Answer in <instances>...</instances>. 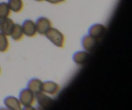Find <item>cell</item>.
<instances>
[{"mask_svg":"<svg viewBox=\"0 0 132 110\" xmlns=\"http://www.w3.org/2000/svg\"><path fill=\"white\" fill-rule=\"evenodd\" d=\"M45 36L55 46L59 48H63L65 46V36L57 28L52 27L45 33Z\"/></svg>","mask_w":132,"mask_h":110,"instance_id":"1","label":"cell"},{"mask_svg":"<svg viewBox=\"0 0 132 110\" xmlns=\"http://www.w3.org/2000/svg\"><path fill=\"white\" fill-rule=\"evenodd\" d=\"M18 99L25 109H29L30 107H32L36 102L35 94L28 88L22 89L19 92Z\"/></svg>","mask_w":132,"mask_h":110,"instance_id":"2","label":"cell"},{"mask_svg":"<svg viewBox=\"0 0 132 110\" xmlns=\"http://www.w3.org/2000/svg\"><path fill=\"white\" fill-rule=\"evenodd\" d=\"M36 102L41 109H48L54 104V100L44 92L41 91L35 94Z\"/></svg>","mask_w":132,"mask_h":110,"instance_id":"3","label":"cell"},{"mask_svg":"<svg viewBox=\"0 0 132 110\" xmlns=\"http://www.w3.org/2000/svg\"><path fill=\"white\" fill-rule=\"evenodd\" d=\"M36 26L37 33L41 35H45L52 27V23L48 18L46 17H40L36 20Z\"/></svg>","mask_w":132,"mask_h":110,"instance_id":"4","label":"cell"},{"mask_svg":"<svg viewBox=\"0 0 132 110\" xmlns=\"http://www.w3.org/2000/svg\"><path fill=\"white\" fill-rule=\"evenodd\" d=\"M24 35L30 38H33L37 35V32L36 29V22L32 19H26L21 25Z\"/></svg>","mask_w":132,"mask_h":110,"instance_id":"5","label":"cell"},{"mask_svg":"<svg viewBox=\"0 0 132 110\" xmlns=\"http://www.w3.org/2000/svg\"><path fill=\"white\" fill-rule=\"evenodd\" d=\"M106 27L101 23H95L88 29V34L96 40H99L105 33Z\"/></svg>","mask_w":132,"mask_h":110,"instance_id":"6","label":"cell"},{"mask_svg":"<svg viewBox=\"0 0 132 110\" xmlns=\"http://www.w3.org/2000/svg\"><path fill=\"white\" fill-rule=\"evenodd\" d=\"M60 91V86L53 81H46L43 82L42 91L50 95H55Z\"/></svg>","mask_w":132,"mask_h":110,"instance_id":"7","label":"cell"},{"mask_svg":"<svg viewBox=\"0 0 132 110\" xmlns=\"http://www.w3.org/2000/svg\"><path fill=\"white\" fill-rule=\"evenodd\" d=\"M15 23L10 18H6L0 19V32L6 36H10Z\"/></svg>","mask_w":132,"mask_h":110,"instance_id":"8","label":"cell"},{"mask_svg":"<svg viewBox=\"0 0 132 110\" xmlns=\"http://www.w3.org/2000/svg\"><path fill=\"white\" fill-rule=\"evenodd\" d=\"M97 40L93 38L89 34L85 35L81 39V45L84 50L90 53L95 49L97 45Z\"/></svg>","mask_w":132,"mask_h":110,"instance_id":"9","label":"cell"},{"mask_svg":"<svg viewBox=\"0 0 132 110\" xmlns=\"http://www.w3.org/2000/svg\"><path fill=\"white\" fill-rule=\"evenodd\" d=\"M90 54L86 50H79L73 54L72 59L73 62L77 65H83L88 60Z\"/></svg>","mask_w":132,"mask_h":110,"instance_id":"10","label":"cell"},{"mask_svg":"<svg viewBox=\"0 0 132 110\" xmlns=\"http://www.w3.org/2000/svg\"><path fill=\"white\" fill-rule=\"evenodd\" d=\"M4 104L8 109L11 110H19L21 109L22 105L18 98L13 96L6 97L3 100Z\"/></svg>","mask_w":132,"mask_h":110,"instance_id":"11","label":"cell"},{"mask_svg":"<svg viewBox=\"0 0 132 110\" xmlns=\"http://www.w3.org/2000/svg\"><path fill=\"white\" fill-rule=\"evenodd\" d=\"M42 87L43 82L37 78L30 79L27 84V88L34 94L42 91Z\"/></svg>","mask_w":132,"mask_h":110,"instance_id":"12","label":"cell"},{"mask_svg":"<svg viewBox=\"0 0 132 110\" xmlns=\"http://www.w3.org/2000/svg\"><path fill=\"white\" fill-rule=\"evenodd\" d=\"M24 36V35L23 33V29H22L21 25L15 23L11 34H10V36L12 37V38L15 41H19L23 38Z\"/></svg>","mask_w":132,"mask_h":110,"instance_id":"13","label":"cell"},{"mask_svg":"<svg viewBox=\"0 0 132 110\" xmlns=\"http://www.w3.org/2000/svg\"><path fill=\"white\" fill-rule=\"evenodd\" d=\"M7 3L10 10L15 13L21 12L24 7V3L22 0H8Z\"/></svg>","mask_w":132,"mask_h":110,"instance_id":"14","label":"cell"},{"mask_svg":"<svg viewBox=\"0 0 132 110\" xmlns=\"http://www.w3.org/2000/svg\"><path fill=\"white\" fill-rule=\"evenodd\" d=\"M11 12L7 3H0V19L9 18L10 16Z\"/></svg>","mask_w":132,"mask_h":110,"instance_id":"15","label":"cell"},{"mask_svg":"<svg viewBox=\"0 0 132 110\" xmlns=\"http://www.w3.org/2000/svg\"><path fill=\"white\" fill-rule=\"evenodd\" d=\"M8 36L0 32V52L5 53L9 49V41Z\"/></svg>","mask_w":132,"mask_h":110,"instance_id":"16","label":"cell"},{"mask_svg":"<svg viewBox=\"0 0 132 110\" xmlns=\"http://www.w3.org/2000/svg\"><path fill=\"white\" fill-rule=\"evenodd\" d=\"M47 2L50 3L51 4H54V5H57V4H61L65 2L66 0H45Z\"/></svg>","mask_w":132,"mask_h":110,"instance_id":"17","label":"cell"},{"mask_svg":"<svg viewBox=\"0 0 132 110\" xmlns=\"http://www.w3.org/2000/svg\"><path fill=\"white\" fill-rule=\"evenodd\" d=\"M36 1H39V2H42V1H45V0H36Z\"/></svg>","mask_w":132,"mask_h":110,"instance_id":"18","label":"cell"},{"mask_svg":"<svg viewBox=\"0 0 132 110\" xmlns=\"http://www.w3.org/2000/svg\"><path fill=\"white\" fill-rule=\"evenodd\" d=\"M0 73H1V68H0Z\"/></svg>","mask_w":132,"mask_h":110,"instance_id":"19","label":"cell"}]
</instances>
